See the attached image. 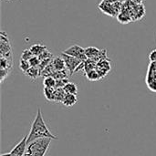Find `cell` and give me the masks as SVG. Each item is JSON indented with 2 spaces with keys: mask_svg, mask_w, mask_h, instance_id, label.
I'll list each match as a JSON object with an SVG mask.
<instances>
[{
  "mask_svg": "<svg viewBox=\"0 0 156 156\" xmlns=\"http://www.w3.org/2000/svg\"><path fill=\"white\" fill-rule=\"evenodd\" d=\"M55 88H46L44 87L43 90V93L44 96L46 98L47 101H54V98H55Z\"/></svg>",
  "mask_w": 156,
  "mask_h": 156,
  "instance_id": "15",
  "label": "cell"
},
{
  "mask_svg": "<svg viewBox=\"0 0 156 156\" xmlns=\"http://www.w3.org/2000/svg\"><path fill=\"white\" fill-rule=\"evenodd\" d=\"M149 59L151 62H156V48L151 51L149 55Z\"/></svg>",
  "mask_w": 156,
  "mask_h": 156,
  "instance_id": "29",
  "label": "cell"
},
{
  "mask_svg": "<svg viewBox=\"0 0 156 156\" xmlns=\"http://www.w3.org/2000/svg\"><path fill=\"white\" fill-rule=\"evenodd\" d=\"M33 56H34V55H33V53L30 51V49H25V50H23L20 58H22V59H24V60L29 61V59H30Z\"/></svg>",
  "mask_w": 156,
  "mask_h": 156,
  "instance_id": "24",
  "label": "cell"
},
{
  "mask_svg": "<svg viewBox=\"0 0 156 156\" xmlns=\"http://www.w3.org/2000/svg\"><path fill=\"white\" fill-rule=\"evenodd\" d=\"M116 17H117L118 21L120 23H122V24H128V23L133 21V19L130 16V15H128L126 13H123V12H121L120 14H118Z\"/></svg>",
  "mask_w": 156,
  "mask_h": 156,
  "instance_id": "19",
  "label": "cell"
},
{
  "mask_svg": "<svg viewBox=\"0 0 156 156\" xmlns=\"http://www.w3.org/2000/svg\"><path fill=\"white\" fill-rule=\"evenodd\" d=\"M69 79H63V80H56V87L55 89H63L67 83H69Z\"/></svg>",
  "mask_w": 156,
  "mask_h": 156,
  "instance_id": "26",
  "label": "cell"
},
{
  "mask_svg": "<svg viewBox=\"0 0 156 156\" xmlns=\"http://www.w3.org/2000/svg\"><path fill=\"white\" fill-rule=\"evenodd\" d=\"M131 1L136 5H143V2H144V0H131Z\"/></svg>",
  "mask_w": 156,
  "mask_h": 156,
  "instance_id": "30",
  "label": "cell"
},
{
  "mask_svg": "<svg viewBox=\"0 0 156 156\" xmlns=\"http://www.w3.org/2000/svg\"><path fill=\"white\" fill-rule=\"evenodd\" d=\"M43 85L46 88H55L56 87V80L52 76L46 77L43 80Z\"/></svg>",
  "mask_w": 156,
  "mask_h": 156,
  "instance_id": "22",
  "label": "cell"
},
{
  "mask_svg": "<svg viewBox=\"0 0 156 156\" xmlns=\"http://www.w3.org/2000/svg\"><path fill=\"white\" fill-rule=\"evenodd\" d=\"M61 57L65 60L66 69L69 71V75H72L73 73H75L77 68L80 65L81 62H83V61H80V59H78V58H76L74 57H71L69 55H67V54H65L63 52L61 53Z\"/></svg>",
  "mask_w": 156,
  "mask_h": 156,
  "instance_id": "5",
  "label": "cell"
},
{
  "mask_svg": "<svg viewBox=\"0 0 156 156\" xmlns=\"http://www.w3.org/2000/svg\"><path fill=\"white\" fill-rule=\"evenodd\" d=\"M10 70H6V69H0V76H1V82H3L5 80V79L9 75Z\"/></svg>",
  "mask_w": 156,
  "mask_h": 156,
  "instance_id": "28",
  "label": "cell"
},
{
  "mask_svg": "<svg viewBox=\"0 0 156 156\" xmlns=\"http://www.w3.org/2000/svg\"><path fill=\"white\" fill-rule=\"evenodd\" d=\"M85 76H86L87 80H90V81H98V80H101V78L100 77V75H99V73L97 72L96 69H93V70L86 73Z\"/></svg>",
  "mask_w": 156,
  "mask_h": 156,
  "instance_id": "20",
  "label": "cell"
},
{
  "mask_svg": "<svg viewBox=\"0 0 156 156\" xmlns=\"http://www.w3.org/2000/svg\"><path fill=\"white\" fill-rule=\"evenodd\" d=\"M27 148V135L25 136L10 152L12 156H24Z\"/></svg>",
  "mask_w": 156,
  "mask_h": 156,
  "instance_id": "6",
  "label": "cell"
},
{
  "mask_svg": "<svg viewBox=\"0 0 156 156\" xmlns=\"http://www.w3.org/2000/svg\"><path fill=\"white\" fill-rule=\"evenodd\" d=\"M96 67H97V62L93 59H90V58H88L87 60L84 61V73H88L93 69H96Z\"/></svg>",
  "mask_w": 156,
  "mask_h": 156,
  "instance_id": "12",
  "label": "cell"
},
{
  "mask_svg": "<svg viewBox=\"0 0 156 156\" xmlns=\"http://www.w3.org/2000/svg\"><path fill=\"white\" fill-rule=\"evenodd\" d=\"M29 49L33 53L34 56L38 57L39 55H41L47 49V47L45 45H42V44H34L29 48Z\"/></svg>",
  "mask_w": 156,
  "mask_h": 156,
  "instance_id": "11",
  "label": "cell"
},
{
  "mask_svg": "<svg viewBox=\"0 0 156 156\" xmlns=\"http://www.w3.org/2000/svg\"><path fill=\"white\" fill-rule=\"evenodd\" d=\"M27 77H29L30 79H32V80H37L38 77H41L40 76V74H41V72H40V70H39V69L37 68V67H30V69L25 73Z\"/></svg>",
  "mask_w": 156,
  "mask_h": 156,
  "instance_id": "13",
  "label": "cell"
},
{
  "mask_svg": "<svg viewBox=\"0 0 156 156\" xmlns=\"http://www.w3.org/2000/svg\"><path fill=\"white\" fill-rule=\"evenodd\" d=\"M63 89L66 91V93H68V94H75V95L78 94V87L73 82L69 81V83H67V85Z\"/></svg>",
  "mask_w": 156,
  "mask_h": 156,
  "instance_id": "17",
  "label": "cell"
},
{
  "mask_svg": "<svg viewBox=\"0 0 156 156\" xmlns=\"http://www.w3.org/2000/svg\"><path fill=\"white\" fill-rule=\"evenodd\" d=\"M67 69H63V70H56L54 72V74L52 75V77L58 80H63V79H69V75L67 73Z\"/></svg>",
  "mask_w": 156,
  "mask_h": 156,
  "instance_id": "21",
  "label": "cell"
},
{
  "mask_svg": "<svg viewBox=\"0 0 156 156\" xmlns=\"http://www.w3.org/2000/svg\"><path fill=\"white\" fill-rule=\"evenodd\" d=\"M24 156H29V155H28V154H25V155H24Z\"/></svg>",
  "mask_w": 156,
  "mask_h": 156,
  "instance_id": "32",
  "label": "cell"
},
{
  "mask_svg": "<svg viewBox=\"0 0 156 156\" xmlns=\"http://www.w3.org/2000/svg\"><path fill=\"white\" fill-rule=\"evenodd\" d=\"M101 49H99L98 48H95V47L86 48H85V54H86L87 58H90V59H93L96 62H98V58H99V56L101 54Z\"/></svg>",
  "mask_w": 156,
  "mask_h": 156,
  "instance_id": "8",
  "label": "cell"
},
{
  "mask_svg": "<svg viewBox=\"0 0 156 156\" xmlns=\"http://www.w3.org/2000/svg\"><path fill=\"white\" fill-rule=\"evenodd\" d=\"M0 52L1 57L5 58L9 60H12V48L9 43V39L5 32L2 31L0 36Z\"/></svg>",
  "mask_w": 156,
  "mask_h": 156,
  "instance_id": "3",
  "label": "cell"
},
{
  "mask_svg": "<svg viewBox=\"0 0 156 156\" xmlns=\"http://www.w3.org/2000/svg\"><path fill=\"white\" fill-rule=\"evenodd\" d=\"M66 91L64 90V89H56L55 90V98H54V101L55 102H60L62 103L65 96H66Z\"/></svg>",
  "mask_w": 156,
  "mask_h": 156,
  "instance_id": "16",
  "label": "cell"
},
{
  "mask_svg": "<svg viewBox=\"0 0 156 156\" xmlns=\"http://www.w3.org/2000/svg\"><path fill=\"white\" fill-rule=\"evenodd\" d=\"M1 156H12V155H11V154H10V153H8V154H2Z\"/></svg>",
  "mask_w": 156,
  "mask_h": 156,
  "instance_id": "31",
  "label": "cell"
},
{
  "mask_svg": "<svg viewBox=\"0 0 156 156\" xmlns=\"http://www.w3.org/2000/svg\"><path fill=\"white\" fill-rule=\"evenodd\" d=\"M40 62H41V60H40V59H39V58H38V57H37V56H33V57L29 59L30 67H37V68H38V66H39V64H40Z\"/></svg>",
  "mask_w": 156,
  "mask_h": 156,
  "instance_id": "27",
  "label": "cell"
},
{
  "mask_svg": "<svg viewBox=\"0 0 156 156\" xmlns=\"http://www.w3.org/2000/svg\"><path fill=\"white\" fill-rule=\"evenodd\" d=\"M52 64L55 68L56 70H63V69H66V64H65V60L61 56H58V57H54L53 60H52Z\"/></svg>",
  "mask_w": 156,
  "mask_h": 156,
  "instance_id": "9",
  "label": "cell"
},
{
  "mask_svg": "<svg viewBox=\"0 0 156 156\" xmlns=\"http://www.w3.org/2000/svg\"><path fill=\"white\" fill-rule=\"evenodd\" d=\"M55 71H56V69H55L53 64L50 63L48 66H47V67L41 71L40 76H41V77H44V78H46V77H50V76H52V75L54 74Z\"/></svg>",
  "mask_w": 156,
  "mask_h": 156,
  "instance_id": "18",
  "label": "cell"
},
{
  "mask_svg": "<svg viewBox=\"0 0 156 156\" xmlns=\"http://www.w3.org/2000/svg\"><path fill=\"white\" fill-rule=\"evenodd\" d=\"M41 138H50L52 140H58V137L48 130L42 116L41 109L38 108L36 118L31 125V130L27 135V144H29L35 140Z\"/></svg>",
  "mask_w": 156,
  "mask_h": 156,
  "instance_id": "1",
  "label": "cell"
},
{
  "mask_svg": "<svg viewBox=\"0 0 156 156\" xmlns=\"http://www.w3.org/2000/svg\"><path fill=\"white\" fill-rule=\"evenodd\" d=\"M19 69L20 70L23 72V73H26L29 69H30V64H29V61L27 60H24L22 58H20L19 60Z\"/></svg>",
  "mask_w": 156,
  "mask_h": 156,
  "instance_id": "23",
  "label": "cell"
},
{
  "mask_svg": "<svg viewBox=\"0 0 156 156\" xmlns=\"http://www.w3.org/2000/svg\"><path fill=\"white\" fill-rule=\"evenodd\" d=\"M40 60H44V59H48V58H53V54L47 48L41 55L38 56Z\"/></svg>",
  "mask_w": 156,
  "mask_h": 156,
  "instance_id": "25",
  "label": "cell"
},
{
  "mask_svg": "<svg viewBox=\"0 0 156 156\" xmlns=\"http://www.w3.org/2000/svg\"><path fill=\"white\" fill-rule=\"evenodd\" d=\"M78 102V98L77 95L75 94H66L65 99L62 102V104L66 107H72L73 105H75Z\"/></svg>",
  "mask_w": 156,
  "mask_h": 156,
  "instance_id": "10",
  "label": "cell"
},
{
  "mask_svg": "<svg viewBox=\"0 0 156 156\" xmlns=\"http://www.w3.org/2000/svg\"><path fill=\"white\" fill-rule=\"evenodd\" d=\"M99 8L106 15L108 16H117L114 9H113V6H112V4L110 3V2H107V1H103L101 2L100 5H99Z\"/></svg>",
  "mask_w": 156,
  "mask_h": 156,
  "instance_id": "7",
  "label": "cell"
},
{
  "mask_svg": "<svg viewBox=\"0 0 156 156\" xmlns=\"http://www.w3.org/2000/svg\"><path fill=\"white\" fill-rule=\"evenodd\" d=\"M96 68H99L101 69H103L105 70L106 72H110L111 69H112V66H111V60H109L108 58L107 59H102L99 62H97V67Z\"/></svg>",
  "mask_w": 156,
  "mask_h": 156,
  "instance_id": "14",
  "label": "cell"
},
{
  "mask_svg": "<svg viewBox=\"0 0 156 156\" xmlns=\"http://www.w3.org/2000/svg\"><path fill=\"white\" fill-rule=\"evenodd\" d=\"M7 1H9V0H7Z\"/></svg>",
  "mask_w": 156,
  "mask_h": 156,
  "instance_id": "33",
  "label": "cell"
},
{
  "mask_svg": "<svg viewBox=\"0 0 156 156\" xmlns=\"http://www.w3.org/2000/svg\"><path fill=\"white\" fill-rule=\"evenodd\" d=\"M51 141L52 139L50 138H41L35 140L27 144L26 154L29 156H45Z\"/></svg>",
  "mask_w": 156,
  "mask_h": 156,
  "instance_id": "2",
  "label": "cell"
},
{
  "mask_svg": "<svg viewBox=\"0 0 156 156\" xmlns=\"http://www.w3.org/2000/svg\"><path fill=\"white\" fill-rule=\"evenodd\" d=\"M63 53L69 55L71 57H74V58L80 59V61H85L88 59L86 57V54H85V48H81L79 45H73V46L69 47V48L65 49L63 51Z\"/></svg>",
  "mask_w": 156,
  "mask_h": 156,
  "instance_id": "4",
  "label": "cell"
}]
</instances>
